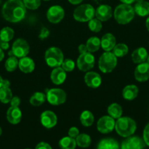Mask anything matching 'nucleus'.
I'll return each mask as SVG.
<instances>
[{"mask_svg":"<svg viewBox=\"0 0 149 149\" xmlns=\"http://www.w3.org/2000/svg\"><path fill=\"white\" fill-rule=\"evenodd\" d=\"M40 122L44 127L51 129L57 125L58 118L54 112L51 111H45L40 115Z\"/></svg>","mask_w":149,"mask_h":149,"instance_id":"ddd939ff","label":"nucleus"},{"mask_svg":"<svg viewBox=\"0 0 149 149\" xmlns=\"http://www.w3.org/2000/svg\"><path fill=\"white\" fill-rule=\"evenodd\" d=\"M116 45V39L112 33H107L101 39V47L105 52H110Z\"/></svg>","mask_w":149,"mask_h":149,"instance_id":"6ab92c4d","label":"nucleus"},{"mask_svg":"<svg viewBox=\"0 0 149 149\" xmlns=\"http://www.w3.org/2000/svg\"><path fill=\"white\" fill-rule=\"evenodd\" d=\"M26 9L35 10L41 5V0H22Z\"/></svg>","mask_w":149,"mask_h":149,"instance_id":"c9c22d12","label":"nucleus"},{"mask_svg":"<svg viewBox=\"0 0 149 149\" xmlns=\"http://www.w3.org/2000/svg\"><path fill=\"white\" fill-rule=\"evenodd\" d=\"M58 146L61 149H75L77 143L74 138L67 136L60 140L58 142Z\"/></svg>","mask_w":149,"mask_h":149,"instance_id":"c85d7f7f","label":"nucleus"},{"mask_svg":"<svg viewBox=\"0 0 149 149\" xmlns=\"http://www.w3.org/2000/svg\"><path fill=\"white\" fill-rule=\"evenodd\" d=\"M13 97V93L10 87H1L0 88V102L4 104H7Z\"/></svg>","mask_w":149,"mask_h":149,"instance_id":"c756f323","label":"nucleus"},{"mask_svg":"<svg viewBox=\"0 0 149 149\" xmlns=\"http://www.w3.org/2000/svg\"><path fill=\"white\" fill-rule=\"evenodd\" d=\"M1 134H2V130H1V127H0V136L1 135Z\"/></svg>","mask_w":149,"mask_h":149,"instance_id":"864d4df0","label":"nucleus"},{"mask_svg":"<svg viewBox=\"0 0 149 149\" xmlns=\"http://www.w3.org/2000/svg\"><path fill=\"white\" fill-rule=\"evenodd\" d=\"M143 139L146 146H149V123L147 124L143 130Z\"/></svg>","mask_w":149,"mask_h":149,"instance_id":"4c0bfd02","label":"nucleus"},{"mask_svg":"<svg viewBox=\"0 0 149 149\" xmlns=\"http://www.w3.org/2000/svg\"><path fill=\"white\" fill-rule=\"evenodd\" d=\"M86 47L89 52H96L101 47V39L96 36H91L86 42Z\"/></svg>","mask_w":149,"mask_h":149,"instance_id":"cd10ccee","label":"nucleus"},{"mask_svg":"<svg viewBox=\"0 0 149 149\" xmlns=\"http://www.w3.org/2000/svg\"><path fill=\"white\" fill-rule=\"evenodd\" d=\"M29 45L25 39L19 38L17 39L12 45L11 54L18 58L27 56L29 52Z\"/></svg>","mask_w":149,"mask_h":149,"instance_id":"1a4fd4ad","label":"nucleus"},{"mask_svg":"<svg viewBox=\"0 0 149 149\" xmlns=\"http://www.w3.org/2000/svg\"><path fill=\"white\" fill-rule=\"evenodd\" d=\"M145 146L143 139L138 136L127 137L121 143V149H144Z\"/></svg>","mask_w":149,"mask_h":149,"instance_id":"f8f14e48","label":"nucleus"},{"mask_svg":"<svg viewBox=\"0 0 149 149\" xmlns=\"http://www.w3.org/2000/svg\"><path fill=\"white\" fill-rule=\"evenodd\" d=\"M80 121L82 125L84 127H89L93 125L94 122V116L90 111H83L80 116Z\"/></svg>","mask_w":149,"mask_h":149,"instance_id":"a878e982","label":"nucleus"},{"mask_svg":"<svg viewBox=\"0 0 149 149\" xmlns=\"http://www.w3.org/2000/svg\"><path fill=\"white\" fill-rule=\"evenodd\" d=\"M65 12L64 8L60 5H53L49 7L46 13L48 21L53 24L60 23L64 19Z\"/></svg>","mask_w":149,"mask_h":149,"instance_id":"9d476101","label":"nucleus"},{"mask_svg":"<svg viewBox=\"0 0 149 149\" xmlns=\"http://www.w3.org/2000/svg\"><path fill=\"white\" fill-rule=\"evenodd\" d=\"M121 3L123 4H131L134 2H135V0H119Z\"/></svg>","mask_w":149,"mask_h":149,"instance_id":"49530a36","label":"nucleus"},{"mask_svg":"<svg viewBox=\"0 0 149 149\" xmlns=\"http://www.w3.org/2000/svg\"><path fill=\"white\" fill-rule=\"evenodd\" d=\"M10 106H15V107H19L20 103V97L18 96H14L12 97L11 100H10Z\"/></svg>","mask_w":149,"mask_h":149,"instance_id":"ea45409f","label":"nucleus"},{"mask_svg":"<svg viewBox=\"0 0 149 149\" xmlns=\"http://www.w3.org/2000/svg\"><path fill=\"white\" fill-rule=\"evenodd\" d=\"M84 81L91 88H98L102 84V77L95 71H87L84 76Z\"/></svg>","mask_w":149,"mask_h":149,"instance_id":"dca6fc26","label":"nucleus"},{"mask_svg":"<svg viewBox=\"0 0 149 149\" xmlns=\"http://www.w3.org/2000/svg\"><path fill=\"white\" fill-rule=\"evenodd\" d=\"M4 67L6 71L8 72H13L15 71L16 68L18 67V60L14 55H11L6 60L4 63Z\"/></svg>","mask_w":149,"mask_h":149,"instance_id":"473e14b6","label":"nucleus"},{"mask_svg":"<svg viewBox=\"0 0 149 149\" xmlns=\"http://www.w3.org/2000/svg\"><path fill=\"white\" fill-rule=\"evenodd\" d=\"M45 60L48 66L51 68L59 67L64 60V54L59 48L56 47H51L45 52Z\"/></svg>","mask_w":149,"mask_h":149,"instance_id":"423d86ee","label":"nucleus"},{"mask_svg":"<svg viewBox=\"0 0 149 149\" xmlns=\"http://www.w3.org/2000/svg\"><path fill=\"white\" fill-rule=\"evenodd\" d=\"M134 10L135 14L140 17L149 15V2L145 0L140 2H136L134 6Z\"/></svg>","mask_w":149,"mask_h":149,"instance_id":"b1692460","label":"nucleus"},{"mask_svg":"<svg viewBox=\"0 0 149 149\" xmlns=\"http://www.w3.org/2000/svg\"><path fill=\"white\" fill-rule=\"evenodd\" d=\"M88 26H89L90 31H91L92 32H95V33L99 32L102 29V21H100L97 18H92L91 20H89Z\"/></svg>","mask_w":149,"mask_h":149,"instance_id":"f704fd0d","label":"nucleus"},{"mask_svg":"<svg viewBox=\"0 0 149 149\" xmlns=\"http://www.w3.org/2000/svg\"><path fill=\"white\" fill-rule=\"evenodd\" d=\"M83 1V0H68L69 2H70V4H73V5H77V4H80Z\"/></svg>","mask_w":149,"mask_h":149,"instance_id":"a18cd8bd","label":"nucleus"},{"mask_svg":"<svg viewBox=\"0 0 149 149\" xmlns=\"http://www.w3.org/2000/svg\"><path fill=\"white\" fill-rule=\"evenodd\" d=\"M22 119V111L19 107L10 106L7 111V119L12 125H18Z\"/></svg>","mask_w":149,"mask_h":149,"instance_id":"a211bd4d","label":"nucleus"},{"mask_svg":"<svg viewBox=\"0 0 149 149\" xmlns=\"http://www.w3.org/2000/svg\"><path fill=\"white\" fill-rule=\"evenodd\" d=\"M43 1H50V0H43Z\"/></svg>","mask_w":149,"mask_h":149,"instance_id":"4d7b16f0","label":"nucleus"},{"mask_svg":"<svg viewBox=\"0 0 149 149\" xmlns=\"http://www.w3.org/2000/svg\"><path fill=\"white\" fill-rule=\"evenodd\" d=\"M96 149H120L118 141L111 138L102 139L97 145Z\"/></svg>","mask_w":149,"mask_h":149,"instance_id":"5701e85b","label":"nucleus"},{"mask_svg":"<svg viewBox=\"0 0 149 149\" xmlns=\"http://www.w3.org/2000/svg\"><path fill=\"white\" fill-rule=\"evenodd\" d=\"M134 7L131 4H121L117 6L113 12V17L115 21L121 25H126L129 23L134 19Z\"/></svg>","mask_w":149,"mask_h":149,"instance_id":"7ed1b4c3","label":"nucleus"},{"mask_svg":"<svg viewBox=\"0 0 149 149\" xmlns=\"http://www.w3.org/2000/svg\"><path fill=\"white\" fill-rule=\"evenodd\" d=\"M10 47V45H9V42H4V41L1 40L0 39V48L3 49V50H7Z\"/></svg>","mask_w":149,"mask_h":149,"instance_id":"c03bdc74","label":"nucleus"},{"mask_svg":"<svg viewBox=\"0 0 149 149\" xmlns=\"http://www.w3.org/2000/svg\"><path fill=\"white\" fill-rule=\"evenodd\" d=\"M115 121L113 118L108 116H103L98 120L96 128L99 132L102 134H108L115 129Z\"/></svg>","mask_w":149,"mask_h":149,"instance_id":"9b49d317","label":"nucleus"},{"mask_svg":"<svg viewBox=\"0 0 149 149\" xmlns=\"http://www.w3.org/2000/svg\"><path fill=\"white\" fill-rule=\"evenodd\" d=\"M46 100V95L42 92H36L31 96L29 103L33 106H39Z\"/></svg>","mask_w":149,"mask_h":149,"instance_id":"bb28decb","label":"nucleus"},{"mask_svg":"<svg viewBox=\"0 0 149 149\" xmlns=\"http://www.w3.org/2000/svg\"><path fill=\"white\" fill-rule=\"evenodd\" d=\"M67 73L61 66L53 68L51 73V80L56 85H60L65 81Z\"/></svg>","mask_w":149,"mask_h":149,"instance_id":"f3484780","label":"nucleus"},{"mask_svg":"<svg viewBox=\"0 0 149 149\" xmlns=\"http://www.w3.org/2000/svg\"><path fill=\"white\" fill-rule=\"evenodd\" d=\"M118 63L117 57L112 52H105L99 59V68L102 73H110L115 68Z\"/></svg>","mask_w":149,"mask_h":149,"instance_id":"39448f33","label":"nucleus"},{"mask_svg":"<svg viewBox=\"0 0 149 149\" xmlns=\"http://www.w3.org/2000/svg\"><path fill=\"white\" fill-rule=\"evenodd\" d=\"M115 130L117 133L123 138L131 136L137 130L135 121L130 117L121 116L115 122Z\"/></svg>","mask_w":149,"mask_h":149,"instance_id":"f03ea898","label":"nucleus"},{"mask_svg":"<svg viewBox=\"0 0 149 149\" xmlns=\"http://www.w3.org/2000/svg\"><path fill=\"white\" fill-rule=\"evenodd\" d=\"M35 149H52L51 146L45 142H41L37 145Z\"/></svg>","mask_w":149,"mask_h":149,"instance_id":"79ce46f5","label":"nucleus"},{"mask_svg":"<svg viewBox=\"0 0 149 149\" xmlns=\"http://www.w3.org/2000/svg\"><path fill=\"white\" fill-rule=\"evenodd\" d=\"M134 78L139 82H144L149 79V63H142L138 64L134 70Z\"/></svg>","mask_w":149,"mask_h":149,"instance_id":"4468645a","label":"nucleus"},{"mask_svg":"<svg viewBox=\"0 0 149 149\" xmlns=\"http://www.w3.org/2000/svg\"><path fill=\"white\" fill-rule=\"evenodd\" d=\"M93 1H94L96 3H99V2H100L102 0H93Z\"/></svg>","mask_w":149,"mask_h":149,"instance_id":"603ef678","label":"nucleus"},{"mask_svg":"<svg viewBox=\"0 0 149 149\" xmlns=\"http://www.w3.org/2000/svg\"><path fill=\"white\" fill-rule=\"evenodd\" d=\"M26 149H31V148H26Z\"/></svg>","mask_w":149,"mask_h":149,"instance_id":"13d9d810","label":"nucleus"},{"mask_svg":"<svg viewBox=\"0 0 149 149\" xmlns=\"http://www.w3.org/2000/svg\"><path fill=\"white\" fill-rule=\"evenodd\" d=\"M76 143L80 148H88L91 143V138L89 135L85 133L79 134L75 138Z\"/></svg>","mask_w":149,"mask_h":149,"instance_id":"7c9ffc66","label":"nucleus"},{"mask_svg":"<svg viewBox=\"0 0 149 149\" xmlns=\"http://www.w3.org/2000/svg\"><path fill=\"white\" fill-rule=\"evenodd\" d=\"M144 0H135V2H140V1H143Z\"/></svg>","mask_w":149,"mask_h":149,"instance_id":"5fc2aeb1","label":"nucleus"},{"mask_svg":"<svg viewBox=\"0 0 149 149\" xmlns=\"http://www.w3.org/2000/svg\"><path fill=\"white\" fill-rule=\"evenodd\" d=\"M61 68L66 71V72H71L74 69L75 64L74 62L71 59H65L63 61L61 65Z\"/></svg>","mask_w":149,"mask_h":149,"instance_id":"e433bc0d","label":"nucleus"},{"mask_svg":"<svg viewBox=\"0 0 149 149\" xmlns=\"http://www.w3.org/2000/svg\"><path fill=\"white\" fill-rule=\"evenodd\" d=\"M145 26H146V29H147V30L149 31V17H148L145 20Z\"/></svg>","mask_w":149,"mask_h":149,"instance_id":"8fccbe9b","label":"nucleus"},{"mask_svg":"<svg viewBox=\"0 0 149 149\" xmlns=\"http://www.w3.org/2000/svg\"><path fill=\"white\" fill-rule=\"evenodd\" d=\"M18 68L20 71L25 74H29L34 71L35 68L34 61L29 57H23L18 61Z\"/></svg>","mask_w":149,"mask_h":149,"instance_id":"aec40b11","label":"nucleus"},{"mask_svg":"<svg viewBox=\"0 0 149 149\" xmlns=\"http://www.w3.org/2000/svg\"><path fill=\"white\" fill-rule=\"evenodd\" d=\"M10 82L9 81V80L7 79L3 80L2 87H10Z\"/></svg>","mask_w":149,"mask_h":149,"instance_id":"de8ad7c7","label":"nucleus"},{"mask_svg":"<svg viewBox=\"0 0 149 149\" xmlns=\"http://www.w3.org/2000/svg\"><path fill=\"white\" fill-rule=\"evenodd\" d=\"M2 17L10 23H18L24 19L26 8L22 0H7L1 10Z\"/></svg>","mask_w":149,"mask_h":149,"instance_id":"f257e3e1","label":"nucleus"},{"mask_svg":"<svg viewBox=\"0 0 149 149\" xmlns=\"http://www.w3.org/2000/svg\"><path fill=\"white\" fill-rule=\"evenodd\" d=\"M112 53L117 57V58H123L129 52V47L126 44L119 43L115 45L114 48L112 49Z\"/></svg>","mask_w":149,"mask_h":149,"instance_id":"2f4dec72","label":"nucleus"},{"mask_svg":"<svg viewBox=\"0 0 149 149\" xmlns=\"http://www.w3.org/2000/svg\"><path fill=\"white\" fill-rule=\"evenodd\" d=\"M139 93V89L134 84L127 85L122 91V96L125 100H133L137 97Z\"/></svg>","mask_w":149,"mask_h":149,"instance_id":"4be33fe9","label":"nucleus"},{"mask_svg":"<svg viewBox=\"0 0 149 149\" xmlns=\"http://www.w3.org/2000/svg\"><path fill=\"white\" fill-rule=\"evenodd\" d=\"M113 15L112 7L108 4H100L95 10V17L100 21L105 22L112 17Z\"/></svg>","mask_w":149,"mask_h":149,"instance_id":"2eb2a0df","label":"nucleus"},{"mask_svg":"<svg viewBox=\"0 0 149 149\" xmlns=\"http://www.w3.org/2000/svg\"><path fill=\"white\" fill-rule=\"evenodd\" d=\"M80 134V132H79L78 128L76 127H72L70 128L68 131V136L71 137V138H74L75 139L77 138V135Z\"/></svg>","mask_w":149,"mask_h":149,"instance_id":"58836bf2","label":"nucleus"},{"mask_svg":"<svg viewBox=\"0 0 149 149\" xmlns=\"http://www.w3.org/2000/svg\"><path fill=\"white\" fill-rule=\"evenodd\" d=\"M78 52L80 54H83L86 53V52H89L87 49V47H86V45H84V44H81L78 46Z\"/></svg>","mask_w":149,"mask_h":149,"instance_id":"37998d69","label":"nucleus"},{"mask_svg":"<svg viewBox=\"0 0 149 149\" xmlns=\"http://www.w3.org/2000/svg\"><path fill=\"white\" fill-rule=\"evenodd\" d=\"M15 31L10 27H4L0 31V39L9 42L14 37Z\"/></svg>","mask_w":149,"mask_h":149,"instance_id":"72a5a7b5","label":"nucleus"},{"mask_svg":"<svg viewBox=\"0 0 149 149\" xmlns=\"http://www.w3.org/2000/svg\"><path fill=\"white\" fill-rule=\"evenodd\" d=\"M95 16V9L91 4H83L77 6L73 12V17L81 23L89 22Z\"/></svg>","mask_w":149,"mask_h":149,"instance_id":"20e7f679","label":"nucleus"},{"mask_svg":"<svg viewBox=\"0 0 149 149\" xmlns=\"http://www.w3.org/2000/svg\"><path fill=\"white\" fill-rule=\"evenodd\" d=\"M108 113L114 119H118L121 117L123 114V109L121 105L117 103H113L108 108Z\"/></svg>","mask_w":149,"mask_h":149,"instance_id":"393cba45","label":"nucleus"},{"mask_svg":"<svg viewBox=\"0 0 149 149\" xmlns=\"http://www.w3.org/2000/svg\"><path fill=\"white\" fill-rule=\"evenodd\" d=\"M3 78L2 77H1V76H0V88H1V87H2V84H3Z\"/></svg>","mask_w":149,"mask_h":149,"instance_id":"3c124183","label":"nucleus"},{"mask_svg":"<svg viewBox=\"0 0 149 149\" xmlns=\"http://www.w3.org/2000/svg\"><path fill=\"white\" fill-rule=\"evenodd\" d=\"M147 49L144 47H139L134 49L131 55V60L136 64H140L147 61L148 58Z\"/></svg>","mask_w":149,"mask_h":149,"instance_id":"412c9836","label":"nucleus"},{"mask_svg":"<svg viewBox=\"0 0 149 149\" xmlns=\"http://www.w3.org/2000/svg\"><path fill=\"white\" fill-rule=\"evenodd\" d=\"M95 64V58L91 52L80 54L77 60V66L80 71L87 72L93 68Z\"/></svg>","mask_w":149,"mask_h":149,"instance_id":"6e6552de","label":"nucleus"},{"mask_svg":"<svg viewBox=\"0 0 149 149\" xmlns=\"http://www.w3.org/2000/svg\"><path fill=\"white\" fill-rule=\"evenodd\" d=\"M46 100L53 106H60L66 102L67 94L62 89L51 88L47 90Z\"/></svg>","mask_w":149,"mask_h":149,"instance_id":"0eeeda50","label":"nucleus"},{"mask_svg":"<svg viewBox=\"0 0 149 149\" xmlns=\"http://www.w3.org/2000/svg\"><path fill=\"white\" fill-rule=\"evenodd\" d=\"M147 61H148V62H147V63H149V55H148V58H147Z\"/></svg>","mask_w":149,"mask_h":149,"instance_id":"6e6d98bb","label":"nucleus"},{"mask_svg":"<svg viewBox=\"0 0 149 149\" xmlns=\"http://www.w3.org/2000/svg\"><path fill=\"white\" fill-rule=\"evenodd\" d=\"M4 58V52L1 48H0V62L3 61Z\"/></svg>","mask_w":149,"mask_h":149,"instance_id":"09e8293b","label":"nucleus"},{"mask_svg":"<svg viewBox=\"0 0 149 149\" xmlns=\"http://www.w3.org/2000/svg\"><path fill=\"white\" fill-rule=\"evenodd\" d=\"M49 33H50L49 30H48V29H46V28H43V29H41L40 33H39V37L42 40H43L44 39H45V38H47L48 36H49Z\"/></svg>","mask_w":149,"mask_h":149,"instance_id":"a19ab883","label":"nucleus"}]
</instances>
